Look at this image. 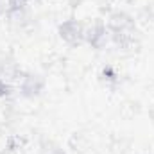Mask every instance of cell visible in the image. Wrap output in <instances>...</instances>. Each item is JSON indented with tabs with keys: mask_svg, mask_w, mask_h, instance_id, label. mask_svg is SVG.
Segmentation results:
<instances>
[{
	"mask_svg": "<svg viewBox=\"0 0 154 154\" xmlns=\"http://www.w3.org/2000/svg\"><path fill=\"white\" fill-rule=\"evenodd\" d=\"M41 154H63V151H61L57 145H52V143H50V149H48V147H45Z\"/></svg>",
	"mask_w": 154,
	"mask_h": 154,
	"instance_id": "7",
	"label": "cell"
},
{
	"mask_svg": "<svg viewBox=\"0 0 154 154\" xmlns=\"http://www.w3.org/2000/svg\"><path fill=\"white\" fill-rule=\"evenodd\" d=\"M84 29L86 27L81 22L70 18V20H65L59 25L57 32H59V38L63 39L65 43H68L70 47H77V45H81L84 41Z\"/></svg>",
	"mask_w": 154,
	"mask_h": 154,
	"instance_id": "1",
	"label": "cell"
},
{
	"mask_svg": "<svg viewBox=\"0 0 154 154\" xmlns=\"http://www.w3.org/2000/svg\"><path fill=\"white\" fill-rule=\"evenodd\" d=\"M108 31L111 36L115 34H127V32H133L134 31V20L125 14V13H113L108 20Z\"/></svg>",
	"mask_w": 154,
	"mask_h": 154,
	"instance_id": "2",
	"label": "cell"
},
{
	"mask_svg": "<svg viewBox=\"0 0 154 154\" xmlns=\"http://www.w3.org/2000/svg\"><path fill=\"white\" fill-rule=\"evenodd\" d=\"M11 93V84L7 82V81H4V79H0V99H4V97H7Z\"/></svg>",
	"mask_w": 154,
	"mask_h": 154,
	"instance_id": "6",
	"label": "cell"
},
{
	"mask_svg": "<svg viewBox=\"0 0 154 154\" xmlns=\"http://www.w3.org/2000/svg\"><path fill=\"white\" fill-rule=\"evenodd\" d=\"M108 25H104L102 22H93L90 27L84 29V41H88L95 48H102L108 41Z\"/></svg>",
	"mask_w": 154,
	"mask_h": 154,
	"instance_id": "3",
	"label": "cell"
},
{
	"mask_svg": "<svg viewBox=\"0 0 154 154\" xmlns=\"http://www.w3.org/2000/svg\"><path fill=\"white\" fill-rule=\"evenodd\" d=\"M45 88V79L38 74H25L20 77V91L23 97H36Z\"/></svg>",
	"mask_w": 154,
	"mask_h": 154,
	"instance_id": "4",
	"label": "cell"
},
{
	"mask_svg": "<svg viewBox=\"0 0 154 154\" xmlns=\"http://www.w3.org/2000/svg\"><path fill=\"white\" fill-rule=\"evenodd\" d=\"M7 4H9V11L20 13V11L27 5V0H7Z\"/></svg>",
	"mask_w": 154,
	"mask_h": 154,
	"instance_id": "5",
	"label": "cell"
}]
</instances>
